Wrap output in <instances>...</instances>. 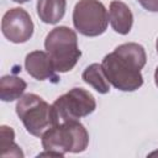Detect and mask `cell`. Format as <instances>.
Instances as JSON below:
<instances>
[{
  "label": "cell",
  "instance_id": "6da1fadb",
  "mask_svg": "<svg viewBox=\"0 0 158 158\" xmlns=\"http://www.w3.org/2000/svg\"><path fill=\"white\" fill-rule=\"evenodd\" d=\"M147 56L143 46L136 42L122 43L106 54L101 62L109 83L121 91H135L143 85L141 69L146 65Z\"/></svg>",
  "mask_w": 158,
  "mask_h": 158
},
{
  "label": "cell",
  "instance_id": "7a4b0ae2",
  "mask_svg": "<svg viewBox=\"0 0 158 158\" xmlns=\"http://www.w3.org/2000/svg\"><path fill=\"white\" fill-rule=\"evenodd\" d=\"M16 114L26 131L35 137H42L46 131L59 123L53 105L33 93H27L17 100Z\"/></svg>",
  "mask_w": 158,
  "mask_h": 158
},
{
  "label": "cell",
  "instance_id": "3957f363",
  "mask_svg": "<svg viewBox=\"0 0 158 158\" xmlns=\"http://www.w3.org/2000/svg\"><path fill=\"white\" fill-rule=\"evenodd\" d=\"M44 48L57 73L72 70L81 57L77 33L67 26H58L51 30L44 40Z\"/></svg>",
  "mask_w": 158,
  "mask_h": 158
},
{
  "label": "cell",
  "instance_id": "277c9868",
  "mask_svg": "<svg viewBox=\"0 0 158 158\" xmlns=\"http://www.w3.org/2000/svg\"><path fill=\"white\" fill-rule=\"evenodd\" d=\"M43 149L62 153H80L89 144V133L79 120L62 121L42 135Z\"/></svg>",
  "mask_w": 158,
  "mask_h": 158
},
{
  "label": "cell",
  "instance_id": "5b68a950",
  "mask_svg": "<svg viewBox=\"0 0 158 158\" xmlns=\"http://www.w3.org/2000/svg\"><path fill=\"white\" fill-rule=\"evenodd\" d=\"M73 25L75 30L86 37L102 35L109 25V14L99 0H79L73 10Z\"/></svg>",
  "mask_w": 158,
  "mask_h": 158
},
{
  "label": "cell",
  "instance_id": "8992f818",
  "mask_svg": "<svg viewBox=\"0 0 158 158\" xmlns=\"http://www.w3.org/2000/svg\"><path fill=\"white\" fill-rule=\"evenodd\" d=\"M60 121L79 120L93 114L96 109V101L91 93L83 88H73L60 95L52 104Z\"/></svg>",
  "mask_w": 158,
  "mask_h": 158
},
{
  "label": "cell",
  "instance_id": "52a82bcc",
  "mask_svg": "<svg viewBox=\"0 0 158 158\" xmlns=\"http://www.w3.org/2000/svg\"><path fill=\"white\" fill-rule=\"evenodd\" d=\"M33 21L22 7L7 10L1 20V32L12 43H25L33 35Z\"/></svg>",
  "mask_w": 158,
  "mask_h": 158
},
{
  "label": "cell",
  "instance_id": "ba28073f",
  "mask_svg": "<svg viewBox=\"0 0 158 158\" xmlns=\"http://www.w3.org/2000/svg\"><path fill=\"white\" fill-rule=\"evenodd\" d=\"M25 69L32 78L37 80H58L53 62L49 54L44 51L30 52L25 58Z\"/></svg>",
  "mask_w": 158,
  "mask_h": 158
},
{
  "label": "cell",
  "instance_id": "9c48e42d",
  "mask_svg": "<svg viewBox=\"0 0 158 158\" xmlns=\"http://www.w3.org/2000/svg\"><path fill=\"white\" fill-rule=\"evenodd\" d=\"M109 21L115 32L120 35H127L133 25V15L125 2L114 0L110 2L109 7Z\"/></svg>",
  "mask_w": 158,
  "mask_h": 158
},
{
  "label": "cell",
  "instance_id": "30bf717a",
  "mask_svg": "<svg viewBox=\"0 0 158 158\" xmlns=\"http://www.w3.org/2000/svg\"><path fill=\"white\" fill-rule=\"evenodd\" d=\"M67 0H37V15L48 25L58 23L65 14Z\"/></svg>",
  "mask_w": 158,
  "mask_h": 158
},
{
  "label": "cell",
  "instance_id": "8fae6325",
  "mask_svg": "<svg viewBox=\"0 0 158 158\" xmlns=\"http://www.w3.org/2000/svg\"><path fill=\"white\" fill-rule=\"evenodd\" d=\"M26 81L16 75H4L0 79V99L5 102L19 100L26 90Z\"/></svg>",
  "mask_w": 158,
  "mask_h": 158
},
{
  "label": "cell",
  "instance_id": "7c38bea8",
  "mask_svg": "<svg viewBox=\"0 0 158 158\" xmlns=\"http://www.w3.org/2000/svg\"><path fill=\"white\" fill-rule=\"evenodd\" d=\"M81 79L93 86V89H95L99 94H107L110 91V83L104 73L101 64L99 63L88 65L81 74Z\"/></svg>",
  "mask_w": 158,
  "mask_h": 158
},
{
  "label": "cell",
  "instance_id": "4fadbf2b",
  "mask_svg": "<svg viewBox=\"0 0 158 158\" xmlns=\"http://www.w3.org/2000/svg\"><path fill=\"white\" fill-rule=\"evenodd\" d=\"M0 156L23 158V152L15 143V132L9 126H0Z\"/></svg>",
  "mask_w": 158,
  "mask_h": 158
},
{
  "label": "cell",
  "instance_id": "5bb4252c",
  "mask_svg": "<svg viewBox=\"0 0 158 158\" xmlns=\"http://www.w3.org/2000/svg\"><path fill=\"white\" fill-rule=\"evenodd\" d=\"M143 9L151 12H158V0H137Z\"/></svg>",
  "mask_w": 158,
  "mask_h": 158
},
{
  "label": "cell",
  "instance_id": "9a60e30c",
  "mask_svg": "<svg viewBox=\"0 0 158 158\" xmlns=\"http://www.w3.org/2000/svg\"><path fill=\"white\" fill-rule=\"evenodd\" d=\"M154 83H156V85L158 88V67L156 68V72H154Z\"/></svg>",
  "mask_w": 158,
  "mask_h": 158
},
{
  "label": "cell",
  "instance_id": "2e32d148",
  "mask_svg": "<svg viewBox=\"0 0 158 158\" xmlns=\"http://www.w3.org/2000/svg\"><path fill=\"white\" fill-rule=\"evenodd\" d=\"M12 1L19 2V4H23V2H27V1H30V0H12Z\"/></svg>",
  "mask_w": 158,
  "mask_h": 158
},
{
  "label": "cell",
  "instance_id": "e0dca14e",
  "mask_svg": "<svg viewBox=\"0 0 158 158\" xmlns=\"http://www.w3.org/2000/svg\"><path fill=\"white\" fill-rule=\"evenodd\" d=\"M156 49H157V53H158V38H157V42H156Z\"/></svg>",
  "mask_w": 158,
  "mask_h": 158
}]
</instances>
